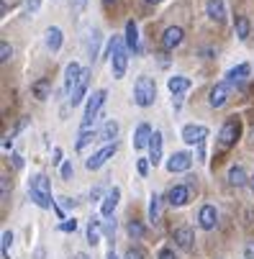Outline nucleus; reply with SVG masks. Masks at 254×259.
I'll return each instance as SVG.
<instances>
[{
    "instance_id": "obj_8",
    "label": "nucleus",
    "mask_w": 254,
    "mask_h": 259,
    "mask_svg": "<svg viewBox=\"0 0 254 259\" xmlns=\"http://www.w3.org/2000/svg\"><path fill=\"white\" fill-rule=\"evenodd\" d=\"M190 193H193V190H190L187 185H172L169 190H167V198L165 200L172 205V208H183V205L190 200Z\"/></svg>"
},
{
    "instance_id": "obj_35",
    "label": "nucleus",
    "mask_w": 254,
    "mask_h": 259,
    "mask_svg": "<svg viewBox=\"0 0 254 259\" xmlns=\"http://www.w3.org/2000/svg\"><path fill=\"white\" fill-rule=\"evenodd\" d=\"M59 231H65V234H75V231H77V221L75 218H65V223H59Z\"/></svg>"
},
{
    "instance_id": "obj_50",
    "label": "nucleus",
    "mask_w": 254,
    "mask_h": 259,
    "mask_svg": "<svg viewBox=\"0 0 254 259\" xmlns=\"http://www.w3.org/2000/svg\"><path fill=\"white\" fill-rule=\"evenodd\" d=\"M249 185H252V190H254V177H249Z\"/></svg>"
},
{
    "instance_id": "obj_29",
    "label": "nucleus",
    "mask_w": 254,
    "mask_h": 259,
    "mask_svg": "<svg viewBox=\"0 0 254 259\" xmlns=\"http://www.w3.org/2000/svg\"><path fill=\"white\" fill-rule=\"evenodd\" d=\"M98 47H101V31L93 29L90 31V39H87V51H90V59L98 57Z\"/></svg>"
},
{
    "instance_id": "obj_33",
    "label": "nucleus",
    "mask_w": 254,
    "mask_h": 259,
    "mask_svg": "<svg viewBox=\"0 0 254 259\" xmlns=\"http://www.w3.org/2000/svg\"><path fill=\"white\" fill-rule=\"evenodd\" d=\"M11 59H13V47L8 41H3L0 44V62L5 65V62H11Z\"/></svg>"
},
{
    "instance_id": "obj_37",
    "label": "nucleus",
    "mask_w": 254,
    "mask_h": 259,
    "mask_svg": "<svg viewBox=\"0 0 254 259\" xmlns=\"http://www.w3.org/2000/svg\"><path fill=\"white\" fill-rule=\"evenodd\" d=\"M123 259H144V252H141L139 246H131L129 252H126V257H123Z\"/></svg>"
},
{
    "instance_id": "obj_12",
    "label": "nucleus",
    "mask_w": 254,
    "mask_h": 259,
    "mask_svg": "<svg viewBox=\"0 0 254 259\" xmlns=\"http://www.w3.org/2000/svg\"><path fill=\"white\" fill-rule=\"evenodd\" d=\"M87 85H90V69H83V75H80V80H77V85H75V90L69 93V105L75 108V105H80V100L85 97V93H87Z\"/></svg>"
},
{
    "instance_id": "obj_53",
    "label": "nucleus",
    "mask_w": 254,
    "mask_h": 259,
    "mask_svg": "<svg viewBox=\"0 0 254 259\" xmlns=\"http://www.w3.org/2000/svg\"><path fill=\"white\" fill-rule=\"evenodd\" d=\"M252 133H254V129H252Z\"/></svg>"
},
{
    "instance_id": "obj_32",
    "label": "nucleus",
    "mask_w": 254,
    "mask_h": 259,
    "mask_svg": "<svg viewBox=\"0 0 254 259\" xmlns=\"http://www.w3.org/2000/svg\"><path fill=\"white\" fill-rule=\"evenodd\" d=\"M11 244H13V234L3 231V259H11Z\"/></svg>"
},
{
    "instance_id": "obj_40",
    "label": "nucleus",
    "mask_w": 254,
    "mask_h": 259,
    "mask_svg": "<svg viewBox=\"0 0 254 259\" xmlns=\"http://www.w3.org/2000/svg\"><path fill=\"white\" fill-rule=\"evenodd\" d=\"M136 169H139L141 177H147V172H149V159H139V162H136Z\"/></svg>"
},
{
    "instance_id": "obj_5",
    "label": "nucleus",
    "mask_w": 254,
    "mask_h": 259,
    "mask_svg": "<svg viewBox=\"0 0 254 259\" xmlns=\"http://www.w3.org/2000/svg\"><path fill=\"white\" fill-rule=\"evenodd\" d=\"M239 136H241V123H239L237 118H229V121L223 123L221 133H219V144H221V149L234 146V144L239 141Z\"/></svg>"
},
{
    "instance_id": "obj_11",
    "label": "nucleus",
    "mask_w": 254,
    "mask_h": 259,
    "mask_svg": "<svg viewBox=\"0 0 254 259\" xmlns=\"http://www.w3.org/2000/svg\"><path fill=\"white\" fill-rule=\"evenodd\" d=\"M185 39V31L180 29V26H169V29H165V33H162V49L165 51H172L175 47H180Z\"/></svg>"
},
{
    "instance_id": "obj_18",
    "label": "nucleus",
    "mask_w": 254,
    "mask_h": 259,
    "mask_svg": "<svg viewBox=\"0 0 254 259\" xmlns=\"http://www.w3.org/2000/svg\"><path fill=\"white\" fill-rule=\"evenodd\" d=\"M62 41H65V36H62V29H57V26L47 29V33H44V44H47L49 51H59V49H62Z\"/></svg>"
},
{
    "instance_id": "obj_43",
    "label": "nucleus",
    "mask_w": 254,
    "mask_h": 259,
    "mask_svg": "<svg viewBox=\"0 0 254 259\" xmlns=\"http://www.w3.org/2000/svg\"><path fill=\"white\" fill-rule=\"evenodd\" d=\"M0 185H3V200H8V175L0 177Z\"/></svg>"
},
{
    "instance_id": "obj_38",
    "label": "nucleus",
    "mask_w": 254,
    "mask_h": 259,
    "mask_svg": "<svg viewBox=\"0 0 254 259\" xmlns=\"http://www.w3.org/2000/svg\"><path fill=\"white\" fill-rule=\"evenodd\" d=\"M72 175H75L72 162H65V164H62V180H72Z\"/></svg>"
},
{
    "instance_id": "obj_17",
    "label": "nucleus",
    "mask_w": 254,
    "mask_h": 259,
    "mask_svg": "<svg viewBox=\"0 0 254 259\" xmlns=\"http://www.w3.org/2000/svg\"><path fill=\"white\" fill-rule=\"evenodd\" d=\"M119 200H121V190H119V187H111V193H108L105 200H103L101 216H103V218H111L113 210H116V205H119Z\"/></svg>"
},
{
    "instance_id": "obj_3",
    "label": "nucleus",
    "mask_w": 254,
    "mask_h": 259,
    "mask_svg": "<svg viewBox=\"0 0 254 259\" xmlns=\"http://www.w3.org/2000/svg\"><path fill=\"white\" fill-rule=\"evenodd\" d=\"M154 100H157V82H154L152 77L141 75L134 82V103L139 105V108H149Z\"/></svg>"
},
{
    "instance_id": "obj_45",
    "label": "nucleus",
    "mask_w": 254,
    "mask_h": 259,
    "mask_svg": "<svg viewBox=\"0 0 254 259\" xmlns=\"http://www.w3.org/2000/svg\"><path fill=\"white\" fill-rule=\"evenodd\" d=\"M51 157H54V159H51V162H54V164H59V162H62V149L57 146V149H54V151H51Z\"/></svg>"
},
{
    "instance_id": "obj_47",
    "label": "nucleus",
    "mask_w": 254,
    "mask_h": 259,
    "mask_svg": "<svg viewBox=\"0 0 254 259\" xmlns=\"http://www.w3.org/2000/svg\"><path fill=\"white\" fill-rule=\"evenodd\" d=\"M59 203L65 205V208H75V200H69V198H59Z\"/></svg>"
},
{
    "instance_id": "obj_23",
    "label": "nucleus",
    "mask_w": 254,
    "mask_h": 259,
    "mask_svg": "<svg viewBox=\"0 0 254 259\" xmlns=\"http://www.w3.org/2000/svg\"><path fill=\"white\" fill-rule=\"evenodd\" d=\"M172 239L177 241V246H180V249H190V246H193V231H190L187 226H180V228H175V234H172Z\"/></svg>"
},
{
    "instance_id": "obj_9",
    "label": "nucleus",
    "mask_w": 254,
    "mask_h": 259,
    "mask_svg": "<svg viewBox=\"0 0 254 259\" xmlns=\"http://www.w3.org/2000/svg\"><path fill=\"white\" fill-rule=\"evenodd\" d=\"M193 167V157L187 154V151H175L169 159H167V172H187V169Z\"/></svg>"
},
{
    "instance_id": "obj_10",
    "label": "nucleus",
    "mask_w": 254,
    "mask_h": 259,
    "mask_svg": "<svg viewBox=\"0 0 254 259\" xmlns=\"http://www.w3.org/2000/svg\"><path fill=\"white\" fill-rule=\"evenodd\" d=\"M113 154H116V144H105L103 149H98L93 157L85 159V167H87V169H101Z\"/></svg>"
},
{
    "instance_id": "obj_19",
    "label": "nucleus",
    "mask_w": 254,
    "mask_h": 259,
    "mask_svg": "<svg viewBox=\"0 0 254 259\" xmlns=\"http://www.w3.org/2000/svg\"><path fill=\"white\" fill-rule=\"evenodd\" d=\"M167 87H169V93L180 97L185 90H190V77H183V75H175V77H169L167 80Z\"/></svg>"
},
{
    "instance_id": "obj_52",
    "label": "nucleus",
    "mask_w": 254,
    "mask_h": 259,
    "mask_svg": "<svg viewBox=\"0 0 254 259\" xmlns=\"http://www.w3.org/2000/svg\"><path fill=\"white\" fill-rule=\"evenodd\" d=\"M103 3H113V0H103Z\"/></svg>"
},
{
    "instance_id": "obj_48",
    "label": "nucleus",
    "mask_w": 254,
    "mask_h": 259,
    "mask_svg": "<svg viewBox=\"0 0 254 259\" xmlns=\"http://www.w3.org/2000/svg\"><path fill=\"white\" fill-rule=\"evenodd\" d=\"M75 259H90L87 254H83V252H80V254H75Z\"/></svg>"
},
{
    "instance_id": "obj_39",
    "label": "nucleus",
    "mask_w": 254,
    "mask_h": 259,
    "mask_svg": "<svg viewBox=\"0 0 254 259\" xmlns=\"http://www.w3.org/2000/svg\"><path fill=\"white\" fill-rule=\"evenodd\" d=\"M85 5H87V0H69V8H72L75 13H83Z\"/></svg>"
},
{
    "instance_id": "obj_49",
    "label": "nucleus",
    "mask_w": 254,
    "mask_h": 259,
    "mask_svg": "<svg viewBox=\"0 0 254 259\" xmlns=\"http://www.w3.org/2000/svg\"><path fill=\"white\" fill-rule=\"evenodd\" d=\"M105 259H119V257H116L113 252H108V254H105Z\"/></svg>"
},
{
    "instance_id": "obj_46",
    "label": "nucleus",
    "mask_w": 254,
    "mask_h": 259,
    "mask_svg": "<svg viewBox=\"0 0 254 259\" xmlns=\"http://www.w3.org/2000/svg\"><path fill=\"white\" fill-rule=\"evenodd\" d=\"M11 146H13V136H3V149L8 151Z\"/></svg>"
},
{
    "instance_id": "obj_34",
    "label": "nucleus",
    "mask_w": 254,
    "mask_h": 259,
    "mask_svg": "<svg viewBox=\"0 0 254 259\" xmlns=\"http://www.w3.org/2000/svg\"><path fill=\"white\" fill-rule=\"evenodd\" d=\"M129 234H131V239H141L144 236V226L139 221H129Z\"/></svg>"
},
{
    "instance_id": "obj_27",
    "label": "nucleus",
    "mask_w": 254,
    "mask_h": 259,
    "mask_svg": "<svg viewBox=\"0 0 254 259\" xmlns=\"http://www.w3.org/2000/svg\"><path fill=\"white\" fill-rule=\"evenodd\" d=\"M159 218H162V198L159 195H152V200H149V221L159 223Z\"/></svg>"
},
{
    "instance_id": "obj_42",
    "label": "nucleus",
    "mask_w": 254,
    "mask_h": 259,
    "mask_svg": "<svg viewBox=\"0 0 254 259\" xmlns=\"http://www.w3.org/2000/svg\"><path fill=\"white\" fill-rule=\"evenodd\" d=\"M157 259H177V257H175V252H172L169 246H165V249L159 252V257H157Z\"/></svg>"
},
{
    "instance_id": "obj_15",
    "label": "nucleus",
    "mask_w": 254,
    "mask_h": 259,
    "mask_svg": "<svg viewBox=\"0 0 254 259\" xmlns=\"http://www.w3.org/2000/svg\"><path fill=\"white\" fill-rule=\"evenodd\" d=\"M249 72H252V67L247 65V62H244V65L229 69V75H226V82H229L231 87H239V85H244V80L249 77Z\"/></svg>"
},
{
    "instance_id": "obj_2",
    "label": "nucleus",
    "mask_w": 254,
    "mask_h": 259,
    "mask_svg": "<svg viewBox=\"0 0 254 259\" xmlns=\"http://www.w3.org/2000/svg\"><path fill=\"white\" fill-rule=\"evenodd\" d=\"M29 195L31 200L39 205V208H51L54 200H51V185H49V177L47 175H36L29 180Z\"/></svg>"
},
{
    "instance_id": "obj_26",
    "label": "nucleus",
    "mask_w": 254,
    "mask_h": 259,
    "mask_svg": "<svg viewBox=\"0 0 254 259\" xmlns=\"http://www.w3.org/2000/svg\"><path fill=\"white\" fill-rule=\"evenodd\" d=\"M126 47L134 49V51H139V29H136L134 21L126 23Z\"/></svg>"
},
{
    "instance_id": "obj_16",
    "label": "nucleus",
    "mask_w": 254,
    "mask_h": 259,
    "mask_svg": "<svg viewBox=\"0 0 254 259\" xmlns=\"http://www.w3.org/2000/svg\"><path fill=\"white\" fill-rule=\"evenodd\" d=\"M198 221H201V228L211 231V228H216V223H219V213H216L213 205H203L201 213H198Z\"/></svg>"
},
{
    "instance_id": "obj_24",
    "label": "nucleus",
    "mask_w": 254,
    "mask_h": 259,
    "mask_svg": "<svg viewBox=\"0 0 254 259\" xmlns=\"http://www.w3.org/2000/svg\"><path fill=\"white\" fill-rule=\"evenodd\" d=\"M116 136H119V123H116V121H105L103 129L98 131V139H101V141H108V144H111V141L116 144Z\"/></svg>"
},
{
    "instance_id": "obj_7",
    "label": "nucleus",
    "mask_w": 254,
    "mask_h": 259,
    "mask_svg": "<svg viewBox=\"0 0 254 259\" xmlns=\"http://www.w3.org/2000/svg\"><path fill=\"white\" fill-rule=\"evenodd\" d=\"M205 136H208V129L201 126V123H187V126L183 129V141L190 144V146H195V144L201 146L205 141Z\"/></svg>"
},
{
    "instance_id": "obj_41",
    "label": "nucleus",
    "mask_w": 254,
    "mask_h": 259,
    "mask_svg": "<svg viewBox=\"0 0 254 259\" xmlns=\"http://www.w3.org/2000/svg\"><path fill=\"white\" fill-rule=\"evenodd\" d=\"M105 236L108 239L116 236V221H105Z\"/></svg>"
},
{
    "instance_id": "obj_22",
    "label": "nucleus",
    "mask_w": 254,
    "mask_h": 259,
    "mask_svg": "<svg viewBox=\"0 0 254 259\" xmlns=\"http://www.w3.org/2000/svg\"><path fill=\"white\" fill-rule=\"evenodd\" d=\"M229 182L234 185V187H244L249 182V177H247V169H244L241 164H234L231 169H229Z\"/></svg>"
},
{
    "instance_id": "obj_44",
    "label": "nucleus",
    "mask_w": 254,
    "mask_h": 259,
    "mask_svg": "<svg viewBox=\"0 0 254 259\" xmlns=\"http://www.w3.org/2000/svg\"><path fill=\"white\" fill-rule=\"evenodd\" d=\"M11 159H13V167H16V169H21V167H23V157H21V154H13Z\"/></svg>"
},
{
    "instance_id": "obj_51",
    "label": "nucleus",
    "mask_w": 254,
    "mask_h": 259,
    "mask_svg": "<svg viewBox=\"0 0 254 259\" xmlns=\"http://www.w3.org/2000/svg\"><path fill=\"white\" fill-rule=\"evenodd\" d=\"M147 3H162V0H147Z\"/></svg>"
},
{
    "instance_id": "obj_20",
    "label": "nucleus",
    "mask_w": 254,
    "mask_h": 259,
    "mask_svg": "<svg viewBox=\"0 0 254 259\" xmlns=\"http://www.w3.org/2000/svg\"><path fill=\"white\" fill-rule=\"evenodd\" d=\"M149 162L154 167L162 162V131H154V136L149 141Z\"/></svg>"
},
{
    "instance_id": "obj_31",
    "label": "nucleus",
    "mask_w": 254,
    "mask_h": 259,
    "mask_svg": "<svg viewBox=\"0 0 254 259\" xmlns=\"http://www.w3.org/2000/svg\"><path fill=\"white\" fill-rule=\"evenodd\" d=\"M49 80H39V82H36L34 85V95L36 97H39V100H47V97H49Z\"/></svg>"
},
{
    "instance_id": "obj_28",
    "label": "nucleus",
    "mask_w": 254,
    "mask_h": 259,
    "mask_svg": "<svg viewBox=\"0 0 254 259\" xmlns=\"http://www.w3.org/2000/svg\"><path fill=\"white\" fill-rule=\"evenodd\" d=\"M234 29H237V36L241 39V41H247L249 39V18L247 16H237V23H234Z\"/></svg>"
},
{
    "instance_id": "obj_6",
    "label": "nucleus",
    "mask_w": 254,
    "mask_h": 259,
    "mask_svg": "<svg viewBox=\"0 0 254 259\" xmlns=\"http://www.w3.org/2000/svg\"><path fill=\"white\" fill-rule=\"evenodd\" d=\"M229 95H231V85L229 82H216L211 87L208 103H211V108H223V105L229 103Z\"/></svg>"
},
{
    "instance_id": "obj_25",
    "label": "nucleus",
    "mask_w": 254,
    "mask_h": 259,
    "mask_svg": "<svg viewBox=\"0 0 254 259\" xmlns=\"http://www.w3.org/2000/svg\"><path fill=\"white\" fill-rule=\"evenodd\" d=\"M105 221H101V218H90V223H87V244H98L101 241V226H103Z\"/></svg>"
},
{
    "instance_id": "obj_14",
    "label": "nucleus",
    "mask_w": 254,
    "mask_h": 259,
    "mask_svg": "<svg viewBox=\"0 0 254 259\" xmlns=\"http://www.w3.org/2000/svg\"><path fill=\"white\" fill-rule=\"evenodd\" d=\"M152 136H154V131H152L149 123H139V126H136V131H134V149H144V146H149Z\"/></svg>"
},
{
    "instance_id": "obj_13",
    "label": "nucleus",
    "mask_w": 254,
    "mask_h": 259,
    "mask_svg": "<svg viewBox=\"0 0 254 259\" xmlns=\"http://www.w3.org/2000/svg\"><path fill=\"white\" fill-rule=\"evenodd\" d=\"M80 75H83V67H80L77 62H69L67 69H65V93H67V97H69L72 90H75V85H77Z\"/></svg>"
},
{
    "instance_id": "obj_36",
    "label": "nucleus",
    "mask_w": 254,
    "mask_h": 259,
    "mask_svg": "<svg viewBox=\"0 0 254 259\" xmlns=\"http://www.w3.org/2000/svg\"><path fill=\"white\" fill-rule=\"evenodd\" d=\"M39 5H41V0H26V11H29V16L39 13Z\"/></svg>"
},
{
    "instance_id": "obj_4",
    "label": "nucleus",
    "mask_w": 254,
    "mask_h": 259,
    "mask_svg": "<svg viewBox=\"0 0 254 259\" xmlns=\"http://www.w3.org/2000/svg\"><path fill=\"white\" fill-rule=\"evenodd\" d=\"M105 97H108L105 90H95L93 95H90V100H87V105H85V118H83V129H85V131H87V129H93L95 118L101 115V108H103Z\"/></svg>"
},
{
    "instance_id": "obj_21",
    "label": "nucleus",
    "mask_w": 254,
    "mask_h": 259,
    "mask_svg": "<svg viewBox=\"0 0 254 259\" xmlns=\"http://www.w3.org/2000/svg\"><path fill=\"white\" fill-rule=\"evenodd\" d=\"M205 13H208V18H213V21H223L226 18V8H223V0H208L205 3Z\"/></svg>"
},
{
    "instance_id": "obj_30",
    "label": "nucleus",
    "mask_w": 254,
    "mask_h": 259,
    "mask_svg": "<svg viewBox=\"0 0 254 259\" xmlns=\"http://www.w3.org/2000/svg\"><path fill=\"white\" fill-rule=\"evenodd\" d=\"M95 136H98V133H95L93 129H87V131H85V129H80V136H77V144H75V146H77V151H83V149H85V146L90 144V141L95 139Z\"/></svg>"
},
{
    "instance_id": "obj_1",
    "label": "nucleus",
    "mask_w": 254,
    "mask_h": 259,
    "mask_svg": "<svg viewBox=\"0 0 254 259\" xmlns=\"http://www.w3.org/2000/svg\"><path fill=\"white\" fill-rule=\"evenodd\" d=\"M108 54H111V69H113V77L121 80L126 75V67H129V47L121 36H113L111 47H108Z\"/></svg>"
}]
</instances>
